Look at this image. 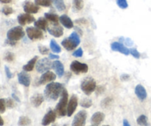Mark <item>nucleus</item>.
<instances>
[{"mask_svg": "<svg viewBox=\"0 0 151 126\" xmlns=\"http://www.w3.org/2000/svg\"><path fill=\"white\" fill-rule=\"evenodd\" d=\"M103 126H109V125H103Z\"/></svg>", "mask_w": 151, "mask_h": 126, "instance_id": "obj_55", "label": "nucleus"}, {"mask_svg": "<svg viewBox=\"0 0 151 126\" xmlns=\"http://www.w3.org/2000/svg\"><path fill=\"white\" fill-rule=\"evenodd\" d=\"M96 88H97V83L94 78H86L81 82V89L86 95H90L91 93L94 92Z\"/></svg>", "mask_w": 151, "mask_h": 126, "instance_id": "obj_4", "label": "nucleus"}, {"mask_svg": "<svg viewBox=\"0 0 151 126\" xmlns=\"http://www.w3.org/2000/svg\"><path fill=\"white\" fill-rule=\"evenodd\" d=\"M52 126H58L57 125H56V124H54V125H53Z\"/></svg>", "mask_w": 151, "mask_h": 126, "instance_id": "obj_54", "label": "nucleus"}, {"mask_svg": "<svg viewBox=\"0 0 151 126\" xmlns=\"http://www.w3.org/2000/svg\"><path fill=\"white\" fill-rule=\"evenodd\" d=\"M6 110V100L0 99V113H4Z\"/></svg>", "mask_w": 151, "mask_h": 126, "instance_id": "obj_39", "label": "nucleus"}, {"mask_svg": "<svg viewBox=\"0 0 151 126\" xmlns=\"http://www.w3.org/2000/svg\"><path fill=\"white\" fill-rule=\"evenodd\" d=\"M59 21L61 23L64 27L67 28V29H72L74 27V23L72 21V19L67 16V15H62L59 18Z\"/></svg>", "mask_w": 151, "mask_h": 126, "instance_id": "obj_22", "label": "nucleus"}, {"mask_svg": "<svg viewBox=\"0 0 151 126\" xmlns=\"http://www.w3.org/2000/svg\"><path fill=\"white\" fill-rule=\"evenodd\" d=\"M2 125H4V120H3L1 115H0V126H2Z\"/></svg>", "mask_w": 151, "mask_h": 126, "instance_id": "obj_53", "label": "nucleus"}, {"mask_svg": "<svg viewBox=\"0 0 151 126\" xmlns=\"http://www.w3.org/2000/svg\"><path fill=\"white\" fill-rule=\"evenodd\" d=\"M56 117H57V114H56L55 111H53L52 109H50L44 115V118L42 120V122H41V124L44 126L49 125L50 124L52 123V122H54L55 121Z\"/></svg>", "mask_w": 151, "mask_h": 126, "instance_id": "obj_12", "label": "nucleus"}, {"mask_svg": "<svg viewBox=\"0 0 151 126\" xmlns=\"http://www.w3.org/2000/svg\"><path fill=\"white\" fill-rule=\"evenodd\" d=\"M34 25H35V27L38 28L41 30L45 31L48 29V22H47V19L45 17L39 18L38 20L35 21Z\"/></svg>", "mask_w": 151, "mask_h": 126, "instance_id": "obj_23", "label": "nucleus"}, {"mask_svg": "<svg viewBox=\"0 0 151 126\" xmlns=\"http://www.w3.org/2000/svg\"><path fill=\"white\" fill-rule=\"evenodd\" d=\"M18 81L19 84L24 86L25 87H28L30 85V76L25 71L18 74Z\"/></svg>", "mask_w": 151, "mask_h": 126, "instance_id": "obj_17", "label": "nucleus"}, {"mask_svg": "<svg viewBox=\"0 0 151 126\" xmlns=\"http://www.w3.org/2000/svg\"><path fill=\"white\" fill-rule=\"evenodd\" d=\"M83 108H86V109H88L92 106V100L91 99L88 98H84L81 100V103H80Z\"/></svg>", "mask_w": 151, "mask_h": 126, "instance_id": "obj_32", "label": "nucleus"}, {"mask_svg": "<svg viewBox=\"0 0 151 126\" xmlns=\"http://www.w3.org/2000/svg\"><path fill=\"white\" fill-rule=\"evenodd\" d=\"M44 101V96L41 94H35L32 95L30 98L31 104L35 108H38L41 106Z\"/></svg>", "mask_w": 151, "mask_h": 126, "instance_id": "obj_21", "label": "nucleus"}, {"mask_svg": "<svg viewBox=\"0 0 151 126\" xmlns=\"http://www.w3.org/2000/svg\"><path fill=\"white\" fill-rule=\"evenodd\" d=\"M130 79V75L128 74H123L120 76V80L122 81H127Z\"/></svg>", "mask_w": 151, "mask_h": 126, "instance_id": "obj_45", "label": "nucleus"}, {"mask_svg": "<svg viewBox=\"0 0 151 126\" xmlns=\"http://www.w3.org/2000/svg\"><path fill=\"white\" fill-rule=\"evenodd\" d=\"M4 60L7 62H12L15 59V55L14 53H11V52H7L4 55Z\"/></svg>", "mask_w": 151, "mask_h": 126, "instance_id": "obj_33", "label": "nucleus"}, {"mask_svg": "<svg viewBox=\"0 0 151 126\" xmlns=\"http://www.w3.org/2000/svg\"><path fill=\"white\" fill-rule=\"evenodd\" d=\"M83 55V51L82 48H79V49H78L76 51L74 52L73 54H72V55H73L74 57L81 58V57H82Z\"/></svg>", "mask_w": 151, "mask_h": 126, "instance_id": "obj_41", "label": "nucleus"}, {"mask_svg": "<svg viewBox=\"0 0 151 126\" xmlns=\"http://www.w3.org/2000/svg\"><path fill=\"white\" fill-rule=\"evenodd\" d=\"M105 90H106V88H105L103 86H97L95 89L96 94H103V93L105 91Z\"/></svg>", "mask_w": 151, "mask_h": 126, "instance_id": "obj_43", "label": "nucleus"}, {"mask_svg": "<svg viewBox=\"0 0 151 126\" xmlns=\"http://www.w3.org/2000/svg\"><path fill=\"white\" fill-rule=\"evenodd\" d=\"M1 12H2L5 16H9V15L12 14V13H13V10L12 7H8V6H5V7H4L2 8Z\"/></svg>", "mask_w": 151, "mask_h": 126, "instance_id": "obj_36", "label": "nucleus"}, {"mask_svg": "<svg viewBox=\"0 0 151 126\" xmlns=\"http://www.w3.org/2000/svg\"><path fill=\"white\" fill-rule=\"evenodd\" d=\"M75 22L77 24H86L88 23L87 20L84 18H82V19H78L77 20H75Z\"/></svg>", "mask_w": 151, "mask_h": 126, "instance_id": "obj_44", "label": "nucleus"}, {"mask_svg": "<svg viewBox=\"0 0 151 126\" xmlns=\"http://www.w3.org/2000/svg\"><path fill=\"white\" fill-rule=\"evenodd\" d=\"M56 79V75L54 72H51V71H47V72H44L40 78L38 79V84L39 85H44V84H47V83H50L54 81Z\"/></svg>", "mask_w": 151, "mask_h": 126, "instance_id": "obj_10", "label": "nucleus"}, {"mask_svg": "<svg viewBox=\"0 0 151 126\" xmlns=\"http://www.w3.org/2000/svg\"><path fill=\"white\" fill-rule=\"evenodd\" d=\"M5 43L7 44H9V45H10V46H14V45H16V41H11V40H9V39H7L5 41Z\"/></svg>", "mask_w": 151, "mask_h": 126, "instance_id": "obj_47", "label": "nucleus"}, {"mask_svg": "<svg viewBox=\"0 0 151 126\" xmlns=\"http://www.w3.org/2000/svg\"><path fill=\"white\" fill-rule=\"evenodd\" d=\"M38 51L41 55H47L49 53L50 50L44 45H38Z\"/></svg>", "mask_w": 151, "mask_h": 126, "instance_id": "obj_37", "label": "nucleus"}, {"mask_svg": "<svg viewBox=\"0 0 151 126\" xmlns=\"http://www.w3.org/2000/svg\"><path fill=\"white\" fill-rule=\"evenodd\" d=\"M135 94L141 101H143V100H145L147 98V91H146L145 87L142 85H141V84H139V85L136 86Z\"/></svg>", "mask_w": 151, "mask_h": 126, "instance_id": "obj_19", "label": "nucleus"}, {"mask_svg": "<svg viewBox=\"0 0 151 126\" xmlns=\"http://www.w3.org/2000/svg\"><path fill=\"white\" fill-rule=\"evenodd\" d=\"M58 103L56 105L55 112L59 117H64L67 115V106L68 99H69V94L66 89L63 90Z\"/></svg>", "mask_w": 151, "mask_h": 126, "instance_id": "obj_2", "label": "nucleus"}, {"mask_svg": "<svg viewBox=\"0 0 151 126\" xmlns=\"http://www.w3.org/2000/svg\"><path fill=\"white\" fill-rule=\"evenodd\" d=\"M25 33L23 28L21 26H16L9 30L7 32V39L11 41H19L24 36Z\"/></svg>", "mask_w": 151, "mask_h": 126, "instance_id": "obj_5", "label": "nucleus"}, {"mask_svg": "<svg viewBox=\"0 0 151 126\" xmlns=\"http://www.w3.org/2000/svg\"><path fill=\"white\" fill-rule=\"evenodd\" d=\"M137 124L141 126H149L148 120H147V117L145 116V115L142 114L141 116L137 118Z\"/></svg>", "mask_w": 151, "mask_h": 126, "instance_id": "obj_29", "label": "nucleus"}, {"mask_svg": "<svg viewBox=\"0 0 151 126\" xmlns=\"http://www.w3.org/2000/svg\"><path fill=\"white\" fill-rule=\"evenodd\" d=\"M116 4L121 9H126L128 7L127 0H116Z\"/></svg>", "mask_w": 151, "mask_h": 126, "instance_id": "obj_35", "label": "nucleus"}, {"mask_svg": "<svg viewBox=\"0 0 151 126\" xmlns=\"http://www.w3.org/2000/svg\"><path fill=\"white\" fill-rule=\"evenodd\" d=\"M111 48L113 51L119 52L120 53L125 55H128L130 53L129 49H128L125 45L119 42H113L111 44Z\"/></svg>", "mask_w": 151, "mask_h": 126, "instance_id": "obj_16", "label": "nucleus"}, {"mask_svg": "<svg viewBox=\"0 0 151 126\" xmlns=\"http://www.w3.org/2000/svg\"><path fill=\"white\" fill-rule=\"evenodd\" d=\"M70 69L77 75L86 73L88 70V66L86 63H81L78 60H74L70 65Z\"/></svg>", "mask_w": 151, "mask_h": 126, "instance_id": "obj_7", "label": "nucleus"}, {"mask_svg": "<svg viewBox=\"0 0 151 126\" xmlns=\"http://www.w3.org/2000/svg\"><path fill=\"white\" fill-rule=\"evenodd\" d=\"M87 118V112L85 110L80 111L74 117L72 126H85Z\"/></svg>", "mask_w": 151, "mask_h": 126, "instance_id": "obj_9", "label": "nucleus"}, {"mask_svg": "<svg viewBox=\"0 0 151 126\" xmlns=\"http://www.w3.org/2000/svg\"><path fill=\"white\" fill-rule=\"evenodd\" d=\"M6 106L9 109H13L15 106L14 100L11 98H8L6 100Z\"/></svg>", "mask_w": 151, "mask_h": 126, "instance_id": "obj_40", "label": "nucleus"}, {"mask_svg": "<svg viewBox=\"0 0 151 126\" xmlns=\"http://www.w3.org/2000/svg\"><path fill=\"white\" fill-rule=\"evenodd\" d=\"M32 123V121L29 117L26 116H22L19 117L18 125L19 126H27Z\"/></svg>", "mask_w": 151, "mask_h": 126, "instance_id": "obj_27", "label": "nucleus"}, {"mask_svg": "<svg viewBox=\"0 0 151 126\" xmlns=\"http://www.w3.org/2000/svg\"><path fill=\"white\" fill-rule=\"evenodd\" d=\"M72 4H73V7L76 10H81L83 8L84 3L83 0H73Z\"/></svg>", "mask_w": 151, "mask_h": 126, "instance_id": "obj_31", "label": "nucleus"}, {"mask_svg": "<svg viewBox=\"0 0 151 126\" xmlns=\"http://www.w3.org/2000/svg\"><path fill=\"white\" fill-rule=\"evenodd\" d=\"M78 104V99L75 94H72L70 97V100L68 102L67 106V116L71 117L74 114L77 109Z\"/></svg>", "mask_w": 151, "mask_h": 126, "instance_id": "obj_11", "label": "nucleus"}, {"mask_svg": "<svg viewBox=\"0 0 151 126\" xmlns=\"http://www.w3.org/2000/svg\"><path fill=\"white\" fill-rule=\"evenodd\" d=\"M55 72H56L59 78H61L64 74V66H63V63L60 61V60H55L52 63V66Z\"/></svg>", "mask_w": 151, "mask_h": 126, "instance_id": "obj_20", "label": "nucleus"}, {"mask_svg": "<svg viewBox=\"0 0 151 126\" xmlns=\"http://www.w3.org/2000/svg\"><path fill=\"white\" fill-rule=\"evenodd\" d=\"M91 126H95V125H91Z\"/></svg>", "mask_w": 151, "mask_h": 126, "instance_id": "obj_57", "label": "nucleus"}, {"mask_svg": "<svg viewBox=\"0 0 151 126\" xmlns=\"http://www.w3.org/2000/svg\"><path fill=\"white\" fill-rule=\"evenodd\" d=\"M123 126H131V125L129 124V122H128L127 120H123Z\"/></svg>", "mask_w": 151, "mask_h": 126, "instance_id": "obj_52", "label": "nucleus"}, {"mask_svg": "<svg viewBox=\"0 0 151 126\" xmlns=\"http://www.w3.org/2000/svg\"><path fill=\"white\" fill-rule=\"evenodd\" d=\"M105 119V114L103 112H97L96 113H94V114L91 116V122L93 125L97 126L100 124L102 123L103 120Z\"/></svg>", "mask_w": 151, "mask_h": 126, "instance_id": "obj_18", "label": "nucleus"}, {"mask_svg": "<svg viewBox=\"0 0 151 126\" xmlns=\"http://www.w3.org/2000/svg\"><path fill=\"white\" fill-rule=\"evenodd\" d=\"M52 66V63L51 60L50 58H44L40 60H38L36 63V70L37 72L39 73H44V72L50 71Z\"/></svg>", "mask_w": 151, "mask_h": 126, "instance_id": "obj_6", "label": "nucleus"}, {"mask_svg": "<svg viewBox=\"0 0 151 126\" xmlns=\"http://www.w3.org/2000/svg\"><path fill=\"white\" fill-rule=\"evenodd\" d=\"M75 30H76V32H77V33H78L79 35H83L82 30L80 29L79 27H75Z\"/></svg>", "mask_w": 151, "mask_h": 126, "instance_id": "obj_48", "label": "nucleus"}, {"mask_svg": "<svg viewBox=\"0 0 151 126\" xmlns=\"http://www.w3.org/2000/svg\"><path fill=\"white\" fill-rule=\"evenodd\" d=\"M38 59V56H35L34 58H32L30 60L28 61V63L27 64L24 65L22 69L25 72H31V71L33 70L34 66H35V63H36L37 60Z\"/></svg>", "mask_w": 151, "mask_h": 126, "instance_id": "obj_24", "label": "nucleus"}, {"mask_svg": "<svg viewBox=\"0 0 151 126\" xmlns=\"http://www.w3.org/2000/svg\"><path fill=\"white\" fill-rule=\"evenodd\" d=\"M47 31H48V32L50 35H52L54 37H56V38H60L63 34V27L60 26L58 24H54L52 26L48 27Z\"/></svg>", "mask_w": 151, "mask_h": 126, "instance_id": "obj_15", "label": "nucleus"}, {"mask_svg": "<svg viewBox=\"0 0 151 126\" xmlns=\"http://www.w3.org/2000/svg\"><path fill=\"white\" fill-rule=\"evenodd\" d=\"M50 49L52 50V51L55 53H60L61 52V48H60V46L58 45L57 42L55 41L54 39H52L50 41Z\"/></svg>", "mask_w": 151, "mask_h": 126, "instance_id": "obj_28", "label": "nucleus"}, {"mask_svg": "<svg viewBox=\"0 0 151 126\" xmlns=\"http://www.w3.org/2000/svg\"><path fill=\"white\" fill-rule=\"evenodd\" d=\"M27 35L28 38L32 41L41 39L43 38V32L41 30L35 27H29L26 29Z\"/></svg>", "mask_w": 151, "mask_h": 126, "instance_id": "obj_8", "label": "nucleus"}, {"mask_svg": "<svg viewBox=\"0 0 151 126\" xmlns=\"http://www.w3.org/2000/svg\"><path fill=\"white\" fill-rule=\"evenodd\" d=\"M35 3L38 6L42 7H50L52 5V0H35Z\"/></svg>", "mask_w": 151, "mask_h": 126, "instance_id": "obj_30", "label": "nucleus"}, {"mask_svg": "<svg viewBox=\"0 0 151 126\" xmlns=\"http://www.w3.org/2000/svg\"><path fill=\"white\" fill-rule=\"evenodd\" d=\"M125 44H126L127 45L131 46L133 44V43H132V41H131V40L130 39V38H127V39H125Z\"/></svg>", "mask_w": 151, "mask_h": 126, "instance_id": "obj_49", "label": "nucleus"}, {"mask_svg": "<svg viewBox=\"0 0 151 126\" xmlns=\"http://www.w3.org/2000/svg\"><path fill=\"white\" fill-rule=\"evenodd\" d=\"M49 58L51 59V60L52 59V60H58V59H59V56L57 55L51 53V54H50V55H49Z\"/></svg>", "mask_w": 151, "mask_h": 126, "instance_id": "obj_46", "label": "nucleus"}, {"mask_svg": "<svg viewBox=\"0 0 151 126\" xmlns=\"http://www.w3.org/2000/svg\"><path fill=\"white\" fill-rule=\"evenodd\" d=\"M129 51L130 53L133 55V57H134L135 58L139 59L140 58V55H140V53H139V51L136 48L129 49Z\"/></svg>", "mask_w": 151, "mask_h": 126, "instance_id": "obj_38", "label": "nucleus"}, {"mask_svg": "<svg viewBox=\"0 0 151 126\" xmlns=\"http://www.w3.org/2000/svg\"><path fill=\"white\" fill-rule=\"evenodd\" d=\"M4 71H5V74L7 78H8V79H11V78H13V74H12V72H10V68H9L8 66H4Z\"/></svg>", "mask_w": 151, "mask_h": 126, "instance_id": "obj_42", "label": "nucleus"}, {"mask_svg": "<svg viewBox=\"0 0 151 126\" xmlns=\"http://www.w3.org/2000/svg\"><path fill=\"white\" fill-rule=\"evenodd\" d=\"M12 1V0H0V2L2 4H9Z\"/></svg>", "mask_w": 151, "mask_h": 126, "instance_id": "obj_50", "label": "nucleus"}, {"mask_svg": "<svg viewBox=\"0 0 151 126\" xmlns=\"http://www.w3.org/2000/svg\"><path fill=\"white\" fill-rule=\"evenodd\" d=\"M23 9L26 13L34 14L37 13L39 10V7L35 3H32L30 1H25L23 4Z\"/></svg>", "mask_w": 151, "mask_h": 126, "instance_id": "obj_13", "label": "nucleus"}, {"mask_svg": "<svg viewBox=\"0 0 151 126\" xmlns=\"http://www.w3.org/2000/svg\"><path fill=\"white\" fill-rule=\"evenodd\" d=\"M64 89L63 84L60 83H50L44 90V96L48 100H57Z\"/></svg>", "mask_w": 151, "mask_h": 126, "instance_id": "obj_1", "label": "nucleus"}, {"mask_svg": "<svg viewBox=\"0 0 151 126\" xmlns=\"http://www.w3.org/2000/svg\"><path fill=\"white\" fill-rule=\"evenodd\" d=\"M18 22L20 25L24 26L27 24H31L32 22H35V18L29 13H22L18 16Z\"/></svg>", "mask_w": 151, "mask_h": 126, "instance_id": "obj_14", "label": "nucleus"}, {"mask_svg": "<svg viewBox=\"0 0 151 126\" xmlns=\"http://www.w3.org/2000/svg\"><path fill=\"white\" fill-rule=\"evenodd\" d=\"M0 64H1V62H0Z\"/></svg>", "mask_w": 151, "mask_h": 126, "instance_id": "obj_58", "label": "nucleus"}, {"mask_svg": "<svg viewBox=\"0 0 151 126\" xmlns=\"http://www.w3.org/2000/svg\"><path fill=\"white\" fill-rule=\"evenodd\" d=\"M80 43H81L80 35L76 32H73L69 35V38H64L62 41L61 45L68 51H72L78 47Z\"/></svg>", "mask_w": 151, "mask_h": 126, "instance_id": "obj_3", "label": "nucleus"}, {"mask_svg": "<svg viewBox=\"0 0 151 126\" xmlns=\"http://www.w3.org/2000/svg\"><path fill=\"white\" fill-rule=\"evenodd\" d=\"M63 126H66V125H63Z\"/></svg>", "mask_w": 151, "mask_h": 126, "instance_id": "obj_56", "label": "nucleus"}, {"mask_svg": "<svg viewBox=\"0 0 151 126\" xmlns=\"http://www.w3.org/2000/svg\"><path fill=\"white\" fill-rule=\"evenodd\" d=\"M44 17L50 22H52L53 24H58L59 18L58 16L55 13H44Z\"/></svg>", "mask_w": 151, "mask_h": 126, "instance_id": "obj_25", "label": "nucleus"}, {"mask_svg": "<svg viewBox=\"0 0 151 126\" xmlns=\"http://www.w3.org/2000/svg\"><path fill=\"white\" fill-rule=\"evenodd\" d=\"M52 1L58 11L62 12L66 9V5L63 0H52Z\"/></svg>", "mask_w": 151, "mask_h": 126, "instance_id": "obj_26", "label": "nucleus"}, {"mask_svg": "<svg viewBox=\"0 0 151 126\" xmlns=\"http://www.w3.org/2000/svg\"><path fill=\"white\" fill-rule=\"evenodd\" d=\"M12 97H13V98L15 100H16L17 102H19V103L20 102V100H19V98L15 94H12Z\"/></svg>", "mask_w": 151, "mask_h": 126, "instance_id": "obj_51", "label": "nucleus"}, {"mask_svg": "<svg viewBox=\"0 0 151 126\" xmlns=\"http://www.w3.org/2000/svg\"><path fill=\"white\" fill-rule=\"evenodd\" d=\"M111 102H112V99L111 98V97H106V98H105L104 100H102L101 102L102 108L106 109V108L109 107V106L111 105Z\"/></svg>", "mask_w": 151, "mask_h": 126, "instance_id": "obj_34", "label": "nucleus"}]
</instances>
